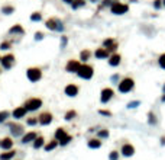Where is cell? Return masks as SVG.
<instances>
[{
  "mask_svg": "<svg viewBox=\"0 0 165 160\" xmlns=\"http://www.w3.org/2000/svg\"><path fill=\"white\" fill-rule=\"evenodd\" d=\"M113 95H115V92H113V89L110 88H106L101 90V96H100V100L103 102V103H107L112 98H113Z\"/></svg>",
  "mask_w": 165,
  "mask_h": 160,
  "instance_id": "52a82bcc",
  "label": "cell"
},
{
  "mask_svg": "<svg viewBox=\"0 0 165 160\" xmlns=\"http://www.w3.org/2000/svg\"><path fill=\"white\" fill-rule=\"evenodd\" d=\"M90 55H91V53H90V51H88V50H84V51L81 53V60H82V61H87L88 58H90Z\"/></svg>",
  "mask_w": 165,
  "mask_h": 160,
  "instance_id": "f1b7e54d",
  "label": "cell"
},
{
  "mask_svg": "<svg viewBox=\"0 0 165 160\" xmlns=\"http://www.w3.org/2000/svg\"><path fill=\"white\" fill-rule=\"evenodd\" d=\"M80 67H81V64H80L77 60H71V61H68V64H67V72L77 73Z\"/></svg>",
  "mask_w": 165,
  "mask_h": 160,
  "instance_id": "9c48e42d",
  "label": "cell"
},
{
  "mask_svg": "<svg viewBox=\"0 0 165 160\" xmlns=\"http://www.w3.org/2000/svg\"><path fill=\"white\" fill-rule=\"evenodd\" d=\"M26 76L31 82H38V80H41V77H42V72H41L39 68H36V67H31V68H28Z\"/></svg>",
  "mask_w": 165,
  "mask_h": 160,
  "instance_id": "277c9868",
  "label": "cell"
},
{
  "mask_svg": "<svg viewBox=\"0 0 165 160\" xmlns=\"http://www.w3.org/2000/svg\"><path fill=\"white\" fill-rule=\"evenodd\" d=\"M148 118H149L148 121H149V124H151V125H155V124H156V116H155L154 112H149Z\"/></svg>",
  "mask_w": 165,
  "mask_h": 160,
  "instance_id": "4316f807",
  "label": "cell"
},
{
  "mask_svg": "<svg viewBox=\"0 0 165 160\" xmlns=\"http://www.w3.org/2000/svg\"><path fill=\"white\" fill-rule=\"evenodd\" d=\"M13 10H15V9H13L12 6H5V7L2 9V12H3L5 15H12V13H13Z\"/></svg>",
  "mask_w": 165,
  "mask_h": 160,
  "instance_id": "f546056e",
  "label": "cell"
},
{
  "mask_svg": "<svg viewBox=\"0 0 165 160\" xmlns=\"http://www.w3.org/2000/svg\"><path fill=\"white\" fill-rule=\"evenodd\" d=\"M25 106H26L28 111H36V109H39V108L42 106V100L38 99V98H32V99L28 100Z\"/></svg>",
  "mask_w": 165,
  "mask_h": 160,
  "instance_id": "8992f818",
  "label": "cell"
},
{
  "mask_svg": "<svg viewBox=\"0 0 165 160\" xmlns=\"http://www.w3.org/2000/svg\"><path fill=\"white\" fill-rule=\"evenodd\" d=\"M117 156H119L117 154V151H112L109 157H110V160H117Z\"/></svg>",
  "mask_w": 165,
  "mask_h": 160,
  "instance_id": "f35d334b",
  "label": "cell"
},
{
  "mask_svg": "<svg viewBox=\"0 0 165 160\" xmlns=\"http://www.w3.org/2000/svg\"><path fill=\"white\" fill-rule=\"evenodd\" d=\"M2 147L5 150H10L12 149V146H13V141H12L10 138H5L3 141H2V144H0Z\"/></svg>",
  "mask_w": 165,
  "mask_h": 160,
  "instance_id": "d6986e66",
  "label": "cell"
},
{
  "mask_svg": "<svg viewBox=\"0 0 165 160\" xmlns=\"http://www.w3.org/2000/svg\"><path fill=\"white\" fill-rule=\"evenodd\" d=\"M13 63H15V55L13 54H7L2 58V64H3L5 68H10L13 66Z\"/></svg>",
  "mask_w": 165,
  "mask_h": 160,
  "instance_id": "ba28073f",
  "label": "cell"
},
{
  "mask_svg": "<svg viewBox=\"0 0 165 160\" xmlns=\"http://www.w3.org/2000/svg\"><path fill=\"white\" fill-rule=\"evenodd\" d=\"M67 44V37H62V39H61V48H64Z\"/></svg>",
  "mask_w": 165,
  "mask_h": 160,
  "instance_id": "60d3db41",
  "label": "cell"
},
{
  "mask_svg": "<svg viewBox=\"0 0 165 160\" xmlns=\"http://www.w3.org/2000/svg\"><path fill=\"white\" fill-rule=\"evenodd\" d=\"M90 2H97V0H90Z\"/></svg>",
  "mask_w": 165,
  "mask_h": 160,
  "instance_id": "681fc988",
  "label": "cell"
},
{
  "mask_svg": "<svg viewBox=\"0 0 165 160\" xmlns=\"http://www.w3.org/2000/svg\"><path fill=\"white\" fill-rule=\"evenodd\" d=\"M161 100H162V102H165V93H164V96L161 98Z\"/></svg>",
  "mask_w": 165,
  "mask_h": 160,
  "instance_id": "bcb514c9",
  "label": "cell"
},
{
  "mask_svg": "<svg viewBox=\"0 0 165 160\" xmlns=\"http://www.w3.org/2000/svg\"><path fill=\"white\" fill-rule=\"evenodd\" d=\"M7 48H10V44H9V42H2L0 50H7Z\"/></svg>",
  "mask_w": 165,
  "mask_h": 160,
  "instance_id": "74e56055",
  "label": "cell"
},
{
  "mask_svg": "<svg viewBox=\"0 0 165 160\" xmlns=\"http://www.w3.org/2000/svg\"><path fill=\"white\" fill-rule=\"evenodd\" d=\"M96 57H97V58H106V57H109V50H106V48H99V50L96 51Z\"/></svg>",
  "mask_w": 165,
  "mask_h": 160,
  "instance_id": "ac0fdd59",
  "label": "cell"
},
{
  "mask_svg": "<svg viewBox=\"0 0 165 160\" xmlns=\"http://www.w3.org/2000/svg\"><path fill=\"white\" fill-rule=\"evenodd\" d=\"M117 79H119V76H117V74L112 76V82H117Z\"/></svg>",
  "mask_w": 165,
  "mask_h": 160,
  "instance_id": "ee69618b",
  "label": "cell"
},
{
  "mask_svg": "<svg viewBox=\"0 0 165 160\" xmlns=\"http://www.w3.org/2000/svg\"><path fill=\"white\" fill-rule=\"evenodd\" d=\"M36 122H38V119H35V118H32V119H28V124H29V125H35Z\"/></svg>",
  "mask_w": 165,
  "mask_h": 160,
  "instance_id": "7bdbcfd3",
  "label": "cell"
},
{
  "mask_svg": "<svg viewBox=\"0 0 165 160\" xmlns=\"http://www.w3.org/2000/svg\"><path fill=\"white\" fill-rule=\"evenodd\" d=\"M9 115H10V114H9V111H2V112H0V124H2V122H5L6 119L9 118Z\"/></svg>",
  "mask_w": 165,
  "mask_h": 160,
  "instance_id": "484cf974",
  "label": "cell"
},
{
  "mask_svg": "<svg viewBox=\"0 0 165 160\" xmlns=\"http://www.w3.org/2000/svg\"><path fill=\"white\" fill-rule=\"evenodd\" d=\"M15 156V151H12V150H9L7 153H3V154L0 156V160H10L12 157Z\"/></svg>",
  "mask_w": 165,
  "mask_h": 160,
  "instance_id": "603a6c76",
  "label": "cell"
},
{
  "mask_svg": "<svg viewBox=\"0 0 165 160\" xmlns=\"http://www.w3.org/2000/svg\"><path fill=\"white\" fill-rule=\"evenodd\" d=\"M78 93V88L75 86V84H68L65 88V95L67 96H75V95Z\"/></svg>",
  "mask_w": 165,
  "mask_h": 160,
  "instance_id": "5bb4252c",
  "label": "cell"
},
{
  "mask_svg": "<svg viewBox=\"0 0 165 160\" xmlns=\"http://www.w3.org/2000/svg\"><path fill=\"white\" fill-rule=\"evenodd\" d=\"M127 10H129V6L123 5L120 2H115L112 5V13H115V15H125Z\"/></svg>",
  "mask_w": 165,
  "mask_h": 160,
  "instance_id": "5b68a950",
  "label": "cell"
},
{
  "mask_svg": "<svg viewBox=\"0 0 165 160\" xmlns=\"http://www.w3.org/2000/svg\"><path fill=\"white\" fill-rule=\"evenodd\" d=\"M0 61H2V58H0Z\"/></svg>",
  "mask_w": 165,
  "mask_h": 160,
  "instance_id": "f907efd6",
  "label": "cell"
},
{
  "mask_svg": "<svg viewBox=\"0 0 165 160\" xmlns=\"http://www.w3.org/2000/svg\"><path fill=\"white\" fill-rule=\"evenodd\" d=\"M103 45H105V47H106V48H107L109 51H115L116 47H117V42H116L115 39L109 38V39H106L105 42H103Z\"/></svg>",
  "mask_w": 165,
  "mask_h": 160,
  "instance_id": "9a60e30c",
  "label": "cell"
},
{
  "mask_svg": "<svg viewBox=\"0 0 165 160\" xmlns=\"http://www.w3.org/2000/svg\"><path fill=\"white\" fill-rule=\"evenodd\" d=\"M46 28L51 29V31H64V25L61 22L60 19H57V18H51L46 21Z\"/></svg>",
  "mask_w": 165,
  "mask_h": 160,
  "instance_id": "3957f363",
  "label": "cell"
},
{
  "mask_svg": "<svg viewBox=\"0 0 165 160\" xmlns=\"http://www.w3.org/2000/svg\"><path fill=\"white\" fill-rule=\"evenodd\" d=\"M162 90H164V93H165V84H164V86H162Z\"/></svg>",
  "mask_w": 165,
  "mask_h": 160,
  "instance_id": "7dc6e473",
  "label": "cell"
},
{
  "mask_svg": "<svg viewBox=\"0 0 165 160\" xmlns=\"http://www.w3.org/2000/svg\"><path fill=\"white\" fill-rule=\"evenodd\" d=\"M99 137H100V138L109 137V131H107V130H103V131H100V133H99Z\"/></svg>",
  "mask_w": 165,
  "mask_h": 160,
  "instance_id": "d590c367",
  "label": "cell"
},
{
  "mask_svg": "<svg viewBox=\"0 0 165 160\" xmlns=\"http://www.w3.org/2000/svg\"><path fill=\"white\" fill-rule=\"evenodd\" d=\"M51 121H52V115H51L50 112H44L39 116V122L42 125H48V124H51Z\"/></svg>",
  "mask_w": 165,
  "mask_h": 160,
  "instance_id": "8fae6325",
  "label": "cell"
},
{
  "mask_svg": "<svg viewBox=\"0 0 165 160\" xmlns=\"http://www.w3.org/2000/svg\"><path fill=\"white\" fill-rule=\"evenodd\" d=\"M133 86H135L133 79H130V77L123 79V80H120V83H119V92H120V93H127V92H130L133 89Z\"/></svg>",
  "mask_w": 165,
  "mask_h": 160,
  "instance_id": "6da1fadb",
  "label": "cell"
},
{
  "mask_svg": "<svg viewBox=\"0 0 165 160\" xmlns=\"http://www.w3.org/2000/svg\"><path fill=\"white\" fill-rule=\"evenodd\" d=\"M35 140H36V134H35V133H28V134L23 135L22 143L28 144V143H31V141H35Z\"/></svg>",
  "mask_w": 165,
  "mask_h": 160,
  "instance_id": "2e32d148",
  "label": "cell"
},
{
  "mask_svg": "<svg viewBox=\"0 0 165 160\" xmlns=\"http://www.w3.org/2000/svg\"><path fill=\"white\" fill-rule=\"evenodd\" d=\"M64 2H65V3H72L74 0H64Z\"/></svg>",
  "mask_w": 165,
  "mask_h": 160,
  "instance_id": "f6af8a7d",
  "label": "cell"
},
{
  "mask_svg": "<svg viewBox=\"0 0 165 160\" xmlns=\"http://www.w3.org/2000/svg\"><path fill=\"white\" fill-rule=\"evenodd\" d=\"M42 146H44V138H42V137H36L35 143H33V147H35V149H39V147H42Z\"/></svg>",
  "mask_w": 165,
  "mask_h": 160,
  "instance_id": "d4e9b609",
  "label": "cell"
},
{
  "mask_svg": "<svg viewBox=\"0 0 165 160\" xmlns=\"http://www.w3.org/2000/svg\"><path fill=\"white\" fill-rule=\"evenodd\" d=\"M100 146H101V141H99V140H90L88 141V147L90 149H99Z\"/></svg>",
  "mask_w": 165,
  "mask_h": 160,
  "instance_id": "44dd1931",
  "label": "cell"
},
{
  "mask_svg": "<svg viewBox=\"0 0 165 160\" xmlns=\"http://www.w3.org/2000/svg\"><path fill=\"white\" fill-rule=\"evenodd\" d=\"M10 33H23V28L20 25H15L13 28H10Z\"/></svg>",
  "mask_w": 165,
  "mask_h": 160,
  "instance_id": "cb8c5ba5",
  "label": "cell"
},
{
  "mask_svg": "<svg viewBox=\"0 0 165 160\" xmlns=\"http://www.w3.org/2000/svg\"><path fill=\"white\" fill-rule=\"evenodd\" d=\"M28 112L26 106H19V108H16V109L13 111V116L16 118V119H20V118H23L25 116V114Z\"/></svg>",
  "mask_w": 165,
  "mask_h": 160,
  "instance_id": "7c38bea8",
  "label": "cell"
},
{
  "mask_svg": "<svg viewBox=\"0 0 165 160\" xmlns=\"http://www.w3.org/2000/svg\"><path fill=\"white\" fill-rule=\"evenodd\" d=\"M99 114H101V115H106V116H110V115H112L109 111H101V109L99 111Z\"/></svg>",
  "mask_w": 165,
  "mask_h": 160,
  "instance_id": "b9f144b4",
  "label": "cell"
},
{
  "mask_svg": "<svg viewBox=\"0 0 165 160\" xmlns=\"http://www.w3.org/2000/svg\"><path fill=\"white\" fill-rule=\"evenodd\" d=\"M158 64H160L161 68H164L165 70V54H161L160 58H158Z\"/></svg>",
  "mask_w": 165,
  "mask_h": 160,
  "instance_id": "4dcf8cb0",
  "label": "cell"
},
{
  "mask_svg": "<svg viewBox=\"0 0 165 160\" xmlns=\"http://www.w3.org/2000/svg\"><path fill=\"white\" fill-rule=\"evenodd\" d=\"M70 141H71V135H67L65 138H62V140H61L60 144H61V146H65V144H68Z\"/></svg>",
  "mask_w": 165,
  "mask_h": 160,
  "instance_id": "836d02e7",
  "label": "cell"
},
{
  "mask_svg": "<svg viewBox=\"0 0 165 160\" xmlns=\"http://www.w3.org/2000/svg\"><path fill=\"white\" fill-rule=\"evenodd\" d=\"M162 5H164V6H165V0H162Z\"/></svg>",
  "mask_w": 165,
  "mask_h": 160,
  "instance_id": "c3c4849f",
  "label": "cell"
},
{
  "mask_svg": "<svg viewBox=\"0 0 165 160\" xmlns=\"http://www.w3.org/2000/svg\"><path fill=\"white\" fill-rule=\"evenodd\" d=\"M77 74L80 76L81 79H86V80H88V79L93 77V67L91 66H87V64H82L80 68H78Z\"/></svg>",
  "mask_w": 165,
  "mask_h": 160,
  "instance_id": "7a4b0ae2",
  "label": "cell"
},
{
  "mask_svg": "<svg viewBox=\"0 0 165 160\" xmlns=\"http://www.w3.org/2000/svg\"><path fill=\"white\" fill-rule=\"evenodd\" d=\"M75 115H77V114H75V111H68V112L65 114V119H67V121H71Z\"/></svg>",
  "mask_w": 165,
  "mask_h": 160,
  "instance_id": "1f68e13d",
  "label": "cell"
},
{
  "mask_svg": "<svg viewBox=\"0 0 165 160\" xmlns=\"http://www.w3.org/2000/svg\"><path fill=\"white\" fill-rule=\"evenodd\" d=\"M161 6H164V5H162V0H155V2H154V7H155V9H161Z\"/></svg>",
  "mask_w": 165,
  "mask_h": 160,
  "instance_id": "8d00e7d4",
  "label": "cell"
},
{
  "mask_svg": "<svg viewBox=\"0 0 165 160\" xmlns=\"http://www.w3.org/2000/svg\"><path fill=\"white\" fill-rule=\"evenodd\" d=\"M139 103H141L139 100H133V102H129V103H127V108H136V106H139Z\"/></svg>",
  "mask_w": 165,
  "mask_h": 160,
  "instance_id": "e575fe53",
  "label": "cell"
},
{
  "mask_svg": "<svg viewBox=\"0 0 165 160\" xmlns=\"http://www.w3.org/2000/svg\"><path fill=\"white\" fill-rule=\"evenodd\" d=\"M9 127L12 128V134H13L15 137H19V135L23 133V127L19 125V124H9Z\"/></svg>",
  "mask_w": 165,
  "mask_h": 160,
  "instance_id": "4fadbf2b",
  "label": "cell"
},
{
  "mask_svg": "<svg viewBox=\"0 0 165 160\" xmlns=\"http://www.w3.org/2000/svg\"><path fill=\"white\" fill-rule=\"evenodd\" d=\"M84 5H86V2H84V0H74V2L71 3L72 9H75V10H77L78 7H82Z\"/></svg>",
  "mask_w": 165,
  "mask_h": 160,
  "instance_id": "7402d4cb",
  "label": "cell"
},
{
  "mask_svg": "<svg viewBox=\"0 0 165 160\" xmlns=\"http://www.w3.org/2000/svg\"><path fill=\"white\" fill-rule=\"evenodd\" d=\"M57 146H58L57 141H51V143H48L46 146H45V150H46V151H51V150H54Z\"/></svg>",
  "mask_w": 165,
  "mask_h": 160,
  "instance_id": "83f0119b",
  "label": "cell"
},
{
  "mask_svg": "<svg viewBox=\"0 0 165 160\" xmlns=\"http://www.w3.org/2000/svg\"><path fill=\"white\" fill-rule=\"evenodd\" d=\"M41 19H42L41 13H32V15H31V21H33V22H38Z\"/></svg>",
  "mask_w": 165,
  "mask_h": 160,
  "instance_id": "d6a6232c",
  "label": "cell"
},
{
  "mask_svg": "<svg viewBox=\"0 0 165 160\" xmlns=\"http://www.w3.org/2000/svg\"><path fill=\"white\" fill-rule=\"evenodd\" d=\"M67 135H68V134H67L65 131L62 130V128H58V130H57V133H55V138H57L58 141H61L62 138H65Z\"/></svg>",
  "mask_w": 165,
  "mask_h": 160,
  "instance_id": "ffe728a7",
  "label": "cell"
},
{
  "mask_svg": "<svg viewBox=\"0 0 165 160\" xmlns=\"http://www.w3.org/2000/svg\"><path fill=\"white\" fill-rule=\"evenodd\" d=\"M119 63H120V55L119 54H113V55H110V60H109V64L110 66H119Z\"/></svg>",
  "mask_w": 165,
  "mask_h": 160,
  "instance_id": "e0dca14e",
  "label": "cell"
},
{
  "mask_svg": "<svg viewBox=\"0 0 165 160\" xmlns=\"http://www.w3.org/2000/svg\"><path fill=\"white\" fill-rule=\"evenodd\" d=\"M135 153V147L130 146V144H123V147H122V154L125 156V157H130L133 156Z\"/></svg>",
  "mask_w": 165,
  "mask_h": 160,
  "instance_id": "30bf717a",
  "label": "cell"
},
{
  "mask_svg": "<svg viewBox=\"0 0 165 160\" xmlns=\"http://www.w3.org/2000/svg\"><path fill=\"white\" fill-rule=\"evenodd\" d=\"M42 38H44V33H42V32H36V33H35V39H36V41H41Z\"/></svg>",
  "mask_w": 165,
  "mask_h": 160,
  "instance_id": "ab89813d",
  "label": "cell"
}]
</instances>
